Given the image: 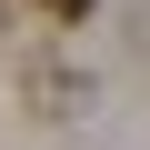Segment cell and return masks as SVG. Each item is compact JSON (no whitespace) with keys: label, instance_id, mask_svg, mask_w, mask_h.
<instances>
[{"label":"cell","instance_id":"6da1fadb","mask_svg":"<svg viewBox=\"0 0 150 150\" xmlns=\"http://www.w3.org/2000/svg\"><path fill=\"white\" fill-rule=\"evenodd\" d=\"M40 10H50V20H90V0H40Z\"/></svg>","mask_w":150,"mask_h":150}]
</instances>
